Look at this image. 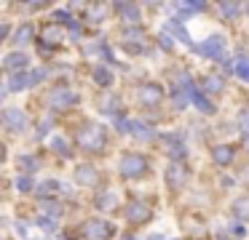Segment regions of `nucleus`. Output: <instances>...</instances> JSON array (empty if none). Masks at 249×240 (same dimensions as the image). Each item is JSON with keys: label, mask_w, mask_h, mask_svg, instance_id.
I'll return each instance as SVG.
<instances>
[{"label": "nucleus", "mask_w": 249, "mask_h": 240, "mask_svg": "<svg viewBox=\"0 0 249 240\" xmlns=\"http://www.w3.org/2000/svg\"><path fill=\"white\" fill-rule=\"evenodd\" d=\"M78 142H81V147L91 149V152H99V149L105 147V128L97 126V123H89V126L81 131Z\"/></svg>", "instance_id": "nucleus-1"}, {"label": "nucleus", "mask_w": 249, "mask_h": 240, "mask_svg": "<svg viewBox=\"0 0 249 240\" xmlns=\"http://www.w3.org/2000/svg\"><path fill=\"white\" fill-rule=\"evenodd\" d=\"M147 171V158H142V155H126L124 160H121V174L129 176V179H140L142 174Z\"/></svg>", "instance_id": "nucleus-2"}, {"label": "nucleus", "mask_w": 249, "mask_h": 240, "mask_svg": "<svg viewBox=\"0 0 249 240\" xmlns=\"http://www.w3.org/2000/svg\"><path fill=\"white\" fill-rule=\"evenodd\" d=\"M83 235L91 240H110L113 238V224L102 222V219H89L83 224Z\"/></svg>", "instance_id": "nucleus-3"}, {"label": "nucleus", "mask_w": 249, "mask_h": 240, "mask_svg": "<svg viewBox=\"0 0 249 240\" xmlns=\"http://www.w3.org/2000/svg\"><path fill=\"white\" fill-rule=\"evenodd\" d=\"M150 216H153L150 206L142 203V200H131L129 206H126V219H129L131 224H145Z\"/></svg>", "instance_id": "nucleus-4"}, {"label": "nucleus", "mask_w": 249, "mask_h": 240, "mask_svg": "<svg viewBox=\"0 0 249 240\" xmlns=\"http://www.w3.org/2000/svg\"><path fill=\"white\" fill-rule=\"evenodd\" d=\"M166 181H169V187H172V190H182L185 181H188V171H185V165H179V163H172V165H169Z\"/></svg>", "instance_id": "nucleus-5"}, {"label": "nucleus", "mask_w": 249, "mask_h": 240, "mask_svg": "<svg viewBox=\"0 0 249 240\" xmlns=\"http://www.w3.org/2000/svg\"><path fill=\"white\" fill-rule=\"evenodd\" d=\"M140 101L142 104H161V99H163V91L158 88L156 83H145V85H140Z\"/></svg>", "instance_id": "nucleus-6"}, {"label": "nucleus", "mask_w": 249, "mask_h": 240, "mask_svg": "<svg viewBox=\"0 0 249 240\" xmlns=\"http://www.w3.org/2000/svg\"><path fill=\"white\" fill-rule=\"evenodd\" d=\"M204 56H209V59H217V56H222L225 53V40H222L220 35L217 37H209L206 43H201V48H198Z\"/></svg>", "instance_id": "nucleus-7"}, {"label": "nucleus", "mask_w": 249, "mask_h": 240, "mask_svg": "<svg viewBox=\"0 0 249 240\" xmlns=\"http://www.w3.org/2000/svg\"><path fill=\"white\" fill-rule=\"evenodd\" d=\"M3 120L8 123V126L14 128V131H24V126H27V117H24V112L22 110H6L3 112Z\"/></svg>", "instance_id": "nucleus-8"}, {"label": "nucleus", "mask_w": 249, "mask_h": 240, "mask_svg": "<svg viewBox=\"0 0 249 240\" xmlns=\"http://www.w3.org/2000/svg\"><path fill=\"white\" fill-rule=\"evenodd\" d=\"M78 96L72 94V91H65V88H56V91H51V96H49V101H51V107H67V104H72Z\"/></svg>", "instance_id": "nucleus-9"}, {"label": "nucleus", "mask_w": 249, "mask_h": 240, "mask_svg": "<svg viewBox=\"0 0 249 240\" xmlns=\"http://www.w3.org/2000/svg\"><path fill=\"white\" fill-rule=\"evenodd\" d=\"M212 158H214L217 165H231V160H233V147H228V144H220V147H214Z\"/></svg>", "instance_id": "nucleus-10"}, {"label": "nucleus", "mask_w": 249, "mask_h": 240, "mask_svg": "<svg viewBox=\"0 0 249 240\" xmlns=\"http://www.w3.org/2000/svg\"><path fill=\"white\" fill-rule=\"evenodd\" d=\"M75 179L81 181V184H97V171L91 168V165H81V168H78V174H75Z\"/></svg>", "instance_id": "nucleus-11"}, {"label": "nucleus", "mask_w": 249, "mask_h": 240, "mask_svg": "<svg viewBox=\"0 0 249 240\" xmlns=\"http://www.w3.org/2000/svg\"><path fill=\"white\" fill-rule=\"evenodd\" d=\"M142 37H145L142 32H129V35H126V43H124V46H126V51H131V53H140L142 48H145V43H140Z\"/></svg>", "instance_id": "nucleus-12"}, {"label": "nucleus", "mask_w": 249, "mask_h": 240, "mask_svg": "<svg viewBox=\"0 0 249 240\" xmlns=\"http://www.w3.org/2000/svg\"><path fill=\"white\" fill-rule=\"evenodd\" d=\"M126 131H131L134 136H140V139H150L153 136V128L145 126V123H126Z\"/></svg>", "instance_id": "nucleus-13"}, {"label": "nucleus", "mask_w": 249, "mask_h": 240, "mask_svg": "<svg viewBox=\"0 0 249 240\" xmlns=\"http://www.w3.org/2000/svg\"><path fill=\"white\" fill-rule=\"evenodd\" d=\"M19 67H27V56H22V53H11V56H6V69L8 72H14V69Z\"/></svg>", "instance_id": "nucleus-14"}, {"label": "nucleus", "mask_w": 249, "mask_h": 240, "mask_svg": "<svg viewBox=\"0 0 249 240\" xmlns=\"http://www.w3.org/2000/svg\"><path fill=\"white\" fill-rule=\"evenodd\" d=\"M190 99H193V104L198 107L201 112H214V107L209 104V99H206V96L201 94V91H193V96H190Z\"/></svg>", "instance_id": "nucleus-15"}, {"label": "nucleus", "mask_w": 249, "mask_h": 240, "mask_svg": "<svg viewBox=\"0 0 249 240\" xmlns=\"http://www.w3.org/2000/svg\"><path fill=\"white\" fill-rule=\"evenodd\" d=\"M233 213H236L238 219H249V197H238V200L233 203Z\"/></svg>", "instance_id": "nucleus-16"}, {"label": "nucleus", "mask_w": 249, "mask_h": 240, "mask_svg": "<svg viewBox=\"0 0 249 240\" xmlns=\"http://www.w3.org/2000/svg\"><path fill=\"white\" fill-rule=\"evenodd\" d=\"M24 85H30V78H27V75H14L8 91H19V88H24Z\"/></svg>", "instance_id": "nucleus-17"}, {"label": "nucleus", "mask_w": 249, "mask_h": 240, "mask_svg": "<svg viewBox=\"0 0 249 240\" xmlns=\"http://www.w3.org/2000/svg\"><path fill=\"white\" fill-rule=\"evenodd\" d=\"M94 78H97L99 85H110V80H113V78H110V72H107L105 67H97V69H94Z\"/></svg>", "instance_id": "nucleus-18"}, {"label": "nucleus", "mask_w": 249, "mask_h": 240, "mask_svg": "<svg viewBox=\"0 0 249 240\" xmlns=\"http://www.w3.org/2000/svg\"><path fill=\"white\" fill-rule=\"evenodd\" d=\"M236 75L244 80H249V59H238L236 62Z\"/></svg>", "instance_id": "nucleus-19"}, {"label": "nucleus", "mask_w": 249, "mask_h": 240, "mask_svg": "<svg viewBox=\"0 0 249 240\" xmlns=\"http://www.w3.org/2000/svg\"><path fill=\"white\" fill-rule=\"evenodd\" d=\"M169 30H172V32H174V35H177V37H179V40H185V43H188V46H193V43H190V37H188V32H185V30H182V27H179V24H177V21H169Z\"/></svg>", "instance_id": "nucleus-20"}, {"label": "nucleus", "mask_w": 249, "mask_h": 240, "mask_svg": "<svg viewBox=\"0 0 249 240\" xmlns=\"http://www.w3.org/2000/svg\"><path fill=\"white\" fill-rule=\"evenodd\" d=\"M220 11L228 16V19H233V16H236L238 11H241V5H238V3H222V5H220Z\"/></svg>", "instance_id": "nucleus-21"}, {"label": "nucleus", "mask_w": 249, "mask_h": 240, "mask_svg": "<svg viewBox=\"0 0 249 240\" xmlns=\"http://www.w3.org/2000/svg\"><path fill=\"white\" fill-rule=\"evenodd\" d=\"M30 37H33V27L24 24L22 30L17 32V43H19V46H22V43H30Z\"/></svg>", "instance_id": "nucleus-22"}, {"label": "nucleus", "mask_w": 249, "mask_h": 240, "mask_svg": "<svg viewBox=\"0 0 249 240\" xmlns=\"http://www.w3.org/2000/svg\"><path fill=\"white\" fill-rule=\"evenodd\" d=\"M118 11H121V14H124L129 21H137V5H126V3H121V5H118Z\"/></svg>", "instance_id": "nucleus-23"}, {"label": "nucleus", "mask_w": 249, "mask_h": 240, "mask_svg": "<svg viewBox=\"0 0 249 240\" xmlns=\"http://www.w3.org/2000/svg\"><path fill=\"white\" fill-rule=\"evenodd\" d=\"M238 128H241L244 133H249V107L241 112V115H238Z\"/></svg>", "instance_id": "nucleus-24"}, {"label": "nucleus", "mask_w": 249, "mask_h": 240, "mask_svg": "<svg viewBox=\"0 0 249 240\" xmlns=\"http://www.w3.org/2000/svg\"><path fill=\"white\" fill-rule=\"evenodd\" d=\"M38 190H40V195H51L54 190H59V181H46V184L38 187Z\"/></svg>", "instance_id": "nucleus-25"}, {"label": "nucleus", "mask_w": 249, "mask_h": 240, "mask_svg": "<svg viewBox=\"0 0 249 240\" xmlns=\"http://www.w3.org/2000/svg\"><path fill=\"white\" fill-rule=\"evenodd\" d=\"M54 149H56L59 155H65V158L70 155V149H67V142H65V139H54Z\"/></svg>", "instance_id": "nucleus-26"}, {"label": "nucleus", "mask_w": 249, "mask_h": 240, "mask_svg": "<svg viewBox=\"0 0 249 240\" xmlns=\"http://www.w3.org/2000/svg\"><path fill=\"white\" fill-rule=\"evenodd\" d=\"M206 91H222V80L220 78H206Z\"/></svg>", "instance_id": "nucleus-27"}, {"label": "nucleus", "mask_w": 249, "mask_h": 240, "mask_svg": "<svg viewBox=\"0 0 249 240\" xmlns=\"http://www.w3.org/2000/svg\"><path fill=\"white\" fill-rule=\"evenodd\" d=\"M43 35H46V37H51V43H56V40H59V32H56V27H46V30H43Z\"/></svg>", "instance_id": "nucleus-28"}, {"label": "nucleus", "mask_w": 249, "mask_h": 240, "mask_svg": "<svg viewBox=\"0 0 249 240\" xmlns=\"http://www.w3.org/2000/svg\"><path fill=\"white\" fill-rule=\"evenodd\" d=\"M161 46H163V48H174V40H169V35H166V32L161 35Z\"/></svg>", "instance_id": "nucleus-29"}, {"label": "nucleus", "mask_w": 249, "mask_h": 240, "mask_svg": "<svg viewBox=\"0 0 249 240\" xmlns=\"http://www.w3.org/2000/svg\"><path fill=\"white\" fill-rule=\"evenodd\" d=\"M30 187H33V181H30V179H19V190H22V192H27Z\"/></svg>", "instance_id": "nucleus-30"}, {"label": "nucleus", "mask_w": 249, "mask_h": 240, "mask_svg": "<svg viewBox=\"0 0 249 240\" xmlns=\"http://www.w3.org/2000/svg\"><path fill=\"white\" fill-rule=\"evenodd\" d=\"M150 240H161V238H158V235H153V238H150Z\"/></svg>", "instance_id": "nucleus-31"}, {"label": "nucleus", "mask_w": 249, "mask_h": 240, "mask_svg": "<svg viewBox=\"0 0 249 240\" xmlns=\"http://www.w3.org/2000/svg\"><path fill=\"white\" fill-rule=\"evenodd\" d=\"M247 147H249V142H247Z\"/></svg>", "instance_id": "nucleus-32"}]
</instances>
